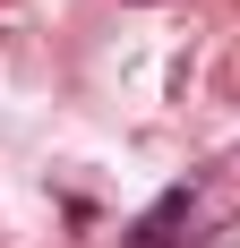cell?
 I'll return each instance as SVG.
<instances>
[{"instance_id": "6da1fadb", "label": "cell", "mask_w": 240, "mask_h": 248, "mask_svg": "<svg viewBox=\"0 0 240 248\" xmlns=\"http://www.w3.org/2000/svg\"><path fill=\"white\" fill-rule=\"evenodd\" d=\"M180 223H189V188H163V205L129 231V248H171V231H180Z\"/></svg>"}]
</instances>
